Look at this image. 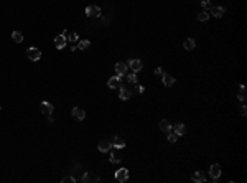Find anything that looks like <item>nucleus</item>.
I'll list each match as a JSON object with an SVG mask.
<instances>
[{
  "mask_svg": "<svg viewBox=\"0 0 247 183\" xmlns=\"http://www.w3.org/2000/svg\"><path fill=\"white\" fill-rule=\"evenodd\" d=\"M132 88H129V86H120L119 88V97L122 101H127V99H130L132 97Z\"/></svg>",
  "mask_w": 247,
  "mask_h": 183,
  "instance_id": "1",
  "label": "nucleus"
},
{
  "mask_svg": "<svg viewBox=\"0 0 247 183\" xmlns=\"http://www.w3.org/2000/svg\"><path fill=\"white\" fill-rule=\"evenodd\" d=\"M107 86L110 88V89H119L120 86H122V76H112L110 79L107 81Z\"/></svg>",
  "mask_w": 247,
  "mask_h": 183,
  "instance_id": "2",
  "label": "nucleus"
},
{
  "mask_svg": "<svg viewBox=\"0 0 247 183\" xmlns=\"http://www.w3.org/2000/svg\"><path fill=\"white\" fill-rule=\"evenodd\" d=\"M27 56H28V60H31V61H40L41 51L38 48H28L27 50Z\"/></svg>",
  "mask_w": 247,
  "mask_h": 183,
  "instance_id": "3",
  "label": "nucleus"
},
{
  "mask_svg": "<svg viewBox=\"0 0 247 183\" xmlns=\"http://www.w3.org/2000/svg\"><path fill=\"white\" fill-rule=\"evenodd\" d=\"M86 15L91 17V18H99L101 17V8L97 5H89L86 8Z\"/></svg>",
  "mask_w": 247,
  "mask_h": 183,
  "instance_id": "4",
  "label": "nucleus"
},
{
  "mask_svg": "<svg viewBox=\"0 0 247 183\" xmlns=\"http://www.w3.org/2000/svg\"><path fill=\"white\" fill-rule=\"evenodd\" d=\"M209 173H211L213 181H218L219 180V176H221V165H219V163H213L211 168H209Z\"/></svg>",
  "mask_w": 247,
  "mask_h": 183,
  "instance_id": "5",
  "label": "nucleus"
},
{
  "mask_svg": "<svg viewBox=\"0 0 247 183\" xmlns=\"http://www.w3.org/2000/svg\"><path fill=\"white\" fill-rule=\"evenodd\" d=\"M115 180L120 181V183L127 181V180H129V170H127V168H119V170L115 172Z\"/></svg>",
  "mask_w": 247,
  "mask_h": 183,
  "instance_id": "6",
  "label": "nucleus"
},
{
  "mask_svg": "<svg viewBox=\"0 0 247 183\" xmlns=\"http://www.w3.org/2000/svg\"><path fill=\"white\" fill-rule=\"evenodd\" d=\"M127 66L130 68L134 73H139V71L144 68V63H142L140 60H129V61H127Z\"/></svg>",
  "mask_w": 247,
  "mask_h": 183,
  "instance_id": "7",
  "label": "nucleus"
},
{
  "mask_svg": "<svg viewBox=\"0 0 247 183\" xmlns=\"http://www.w3.org/2000/svg\"><path fill=\"white\" fill-rule=\"evenodd\" d=\"M97 148H99L102 153H107V152H110V148H112V143H110V140H107V139H102V140H99Z\"/></svg>",
  "mask_w": 247,
  "mask_h": 183,
  "instance_id": "8",
  "label": "nucleus"
},
{
  "mask_svg": "<svg viewBox=\"0 0 247 183\" xmlns=\"http://www.w3.org/2000/svg\"><path fill=\"white\" fill-rule=\"evenodd\" d=\"M79 181H82V183H91V181H101V178L97 175H94V173H91V172H86L82 176H81V180Z\"/></svg>",
  "mask_w": 247,
  "mask_h": 183,
  "instance_id": "9",
  "label": "nucleus"
},
{
  "mask_svg": "<svg viewBox=\"0 0 247 183\" xmlns=\"http://www.w3.org/2000/svg\"><path fill=\"white\" fill-rule=\"evenodd\" d=\"M53 104H50V102H46V101H43L41 104H40V110L45 114V116H51L53 114Z\"/></svg>",
  "mask_w": 247,
  "mask_h": 183,
  "instance_id": "10",
  "label": "nucleus"
},
{
  "mask_svg": "<svg viewBox=\"0 0 247 183\" xmlns=\"http://www.w3.org/2000/svg\"><path fill=\"white\" fill-rule=\"evenodd\" d=\"M127 71H129V66H127V63H124V61H119L115 64V73L119 74V76H124V74H127Z\"/></svg>",
  "mask_w": 247,
  "mask_h": 183,
  "instance_id": "11",
  "label": "nucleus"
},
{
  "mask_svg": "<svg viewBox=\"0 0 247 183\" xmlns=\"http://www.w3.org/2000/svg\"><path fill=\"white\" fill-rule=\"evenodd\" d=\"M110 143H112V147L119 148V150L125 147V140H124L122 137H119V135H114V137H112V140H110Z\"/></svg>",
  "mask_w": 247,
  "mask_h": 183,
  "instance_id": "12",
  "label": "nucleus"
},
{
  "mask_svg": "<svg viewBox=\"0 0 247 183\" xmlns=\"http://www.w3.org/2000/svg\"><path fill=\"white\" fill-rule=\"evenodd\" d=\"M71 114H73V117H74V119H77V121H84V119H86V112H84V109H81V107H74L73 110H71Z\"/></svg>",
  "mask_w": 247,
  "mask_h": 183,
  "instance_id": "13",
  "label": "nucleus"
},
{
  "mask_svg": "<svg viewBox=\"0 0 247 183\" xmlns=\"http://www.w3.org/2000/svg\"><path fill=\"white\" fill-rule=\"evenodd\" d=\"M66 43H68V40H66V36H63V35H58L55 38V46L58 50H63L64 46H66Z\"/></svg>",
  "mask_w": 247,
  "mask_h": 183,
  "instance_id": "14",
  "label": "nucleus"
},
{
  "mask_svg": "<svg viewBox=\"0 0 247 183\" xmlns=\"http://www.w3.org/2000/svg\"><path fill=\"white\" fill-rule=\"evenodd\" d=\"M84 173H86V172H84V167L82 165H77V163H76V165L73 167V176H74L76 180H81V176Z\"/></svg>",
  "mask_w": 247,
  "mask_h": 183,
  "instance_id": "15",
  "label": "nucleus"
},
{
  "mask_svg": "<svg viewBox=\"0 0 247 183\" xmlns=\"http://www.w3.org/2000/svg\"><path fill=\"white\" fill-rule=\"evenodd\" d=\"M173 132L176 134L178 137H180V135H185V134H186V126H185V124H181V122L175 124V126H173Z\"/></svg>",
  "mask_w": 247,
  "mask_h": 183,
  "instance_id": "16",
  "label": "nucleus"
},
{
  "mask_svg": "<svg viewBox=\"0 0 247 183\" xmlns=\"http://www.w3.org/2000/svg\"><path fill=\"white\" fill-rule=\"evenodd\" d=\"M110 162H112V163L122 162V155H120V152H119V148H115V150H112V152H110Z\"/></svg>",
  "mask_w": 247,
  "mask_h": 183,
  "instance_id": "17",
  "label": "nucleus"
},
{
  "mask_svg": "<svg viewBox=\"0 0 247 183\" xmlns=\"http://www.w3.org/2000/svg\"><path fill=\"white\" fill-rule=\"evenodd\" d=\"M211 13H213V17L221 18V17L226 13V8H224V7H211Z\"/></svg>",
  "mask_w": 247,
  "mask_h": 183,
  "instance_id": "18",
  "label": "nucleus"
},
{
  "mask_svg": "<svg viewBox=\"0 0 247 183\" xmlns=\"http://www.w3.org/2000/svg\"><path fill=\"white\" fill-rule=\"evenodd\" d=\"M161 76H163V84H165V86L171 88L173 84H175V78H173L171 74H168V73H163Z\"/></svg>",
  "mask_w": 247,
  "mask_h": 183,
  "instance_id": "19",
  "label": "nucleus"
},
{
  "mask_svg": "<svg viewBox=\"0 0 247 183\" xmlns=\"http://www.w3.org/2000/svg\"><path fill=\"white\" fill-rule=\"evenodd\" d=\"M193 180H194V181H198V183H203V181H206V175H204V172H203V170H198V172H194V175H193Z\"/></svg>",
  "mask_w": 247,
  "mask_h": 183,
  "instance_id": "20",
  "label": "nucleus"
},
{
  "mask_svg": "<svg viewBox=\"0 0 247 183\" xmlns=\"http://www.w3.org/2000/svg\"><path fill=\"white\" fill-rule=\"evenodd\" d=\"M183 46H185V50L191 51V50H194V46H196V41H194L193 38H186L185 43H183Z\"/></svg>",
  "mask_w": 247,
  "mask_h": 183,
  "instance_id": "21",
  "label": "nucleus"
},
{
  "mask_svg": "<svg viewBox=\"0 0 247 183\" xmlns=\"http://www.w3.org/2000/svg\"><path fill=\"white\" fill-rule=\"evenodd\" d=\"M160 129L163 130V132H166V134H168V132H170V130H171V124L168 122L166 119H163V121L160 122Z\"/></svg>",
  "mask_w": 247,
  "mask_h": 183,
  "instance_id": "22",
  "label": "nucleus"
},
{
  "mask_svg": "<svg viewBox=\"0 0 247 183\" xmlns=\"http://www.w3.org/2000/svg\"><path fill=\"white\" fill-rule=\"evenodd\" d=\"M237 97H239V101H245V86L242 84V86H239V91H237Z\"/></svg>",
  "mask_w": 247,
  "mask_h": 183,
  "instance_id": "23",
  "label": "nucleus"
},
{
  "mask_svg": "<svg viewBox=\"0 0 247 183\" xmlns=\"http://www.w3.org/2000/svg\"><path fill=\"white\" fill-rule=\"evenodd\" d=\"M208 20H209V13H208L206 10L199 12L198 13V22H208Z\"/></svg>",
  "mask_w": 247,
  "mask_h": 183,
  "instance_id": "24",
  "label": "nucleus"
},
{
  "mask_svg": "<svg viewBox=\"0 0 247 183\" xmlns=\"http://www.w3.org/2000/svg\"><path fill=\"white\" fill-rule=\"evenodd\" d=\"M12 38H13L15 43H22L23 41V35L20 33V31H13V33H12Z\"/></svg>",
  "mask_w": 247,
  "mask_h": 183,
  "instance_id": "25",
  "label": "nucleus"
},
{
  "mask_svg": "<svg viewBox=\"0 0 247 183\" xmlns=\"http://www.w3.org/2000/svg\"><path fill=\"white\" fill-rule=\"evenodd\" d=\"M127 81L130 84H137V73H134V71L132 73H129L127 74Z\"/></svg>",
  "mask_w": 247,
  "mask_h": 183,
  "instance_id": "26",
  "label": "nucleus"
},
{
  "mask_svg": "<svg viewBox=\"0 0 247 183\" xmlns=\"http://www.w3.org/2000/svg\"><path fill=\"white\" fill-rule=\"evenodd\" d=\"M89 45H91V43H89V40H81V41H79V45H76V46L79 48V50H87V48H89Z\"/></svg>",
  "mask_w": 247,
  "mask_h": 183,
  "instance_id": "27",
  "label": "nucleus"
},
{
  "mask_svg": "<svg viewBox=\"0 0 247 183\" xmlns=\"http://www.w3.org/2000/svg\"><path fill=\"white\" fill-rule=\"evenodd\" d=\"M166 139H168V142H170V143H175V142L178 140V135L170 130V132H168V137H166Z\"/></svg>",
  "mask_w": 247,
  "mask_h": 183,
  "instance_id": "28",
  "label": "nucleus"
},
{
  "mask_svg": "<svg viewBox=\"0 0 247 183\" xmlns=\"http://www.w3.org/2000/svg\"><path fill=\"white\" fill-rule=\"evenodd\" d=\"M66 40L68 41H77V40H79V35H77V33H68L66 35Z\"/></svg>",
  "mask_w": 247,
  "mask_h": 183,
  "instance_id": "29",
  "label": "nucleus"
},
{
  "mask_svg": "<svg viewBox=\"0 0 247 183\" xmlns=\"http://www.w3.org/2000/svg\"><path fill=\"white\" fill-rule=\"evenodd\" d=\"M76 181H77V180L74 178L73 175H69V176H64V178H63V183H76Z\"/></svg>",
  "mask_w": 247,
  "mask_h": 183,
  "instance_id": "30",
  "label": "nucleus"
},
{
  "mask_svg": "<svg viewBox=\"0 0 247 183\" xmlns=\"http://www.w3.org/2000/svg\"><path fill=\"white\" fill-rule=\"evenodd\" d=\"M201 5H203V8H204V10L211 8V2H209V0H203V2H201Z\"/></svg>",
  "mask_w": 247,
  "mask_h": 183,
  "instance_id": "31",
  "label": "nucleus"
},
{
  "mask_svg": "<svg viewBox=\"0 0 247 183\" xmlns=\"http://www.w3.org/2000/svg\"><path fill=\"white\" fill-rule=\"evenodd\" d=\"M245 114H247V107H245V104H242V106H240V116L245 117Z\"/></svg>",
  "mask_w": 247,
  "mask_h": 183,
  "instance_id": "32",
  "label": "nucleus"
},
{
  "mask_svg": "<svg viewBox=\"0 0 247 183\" xmlns=\"http://www.w3.org/2000/svg\"><path fill=\"white\" fill-rule=\"evenodd\" d=\"M155 74H157V76H161V74H163V69H161V68L158 66L157 69H155Z\"/></svg>",
  "mask_w": 247,
  "mask_h": 183,
  "instance_id": "33",
  "label": "nucleus"
},
{
  "mask_svg": "<svg viewBox=\"0 0 247 183\" xmlns=\"http://www.w3.org/2000/svg\"><path fill=\"white\" fill-rule=\"evenodd\" d=\"M48 122H50V124H55V119H53L51 116H48Z\"/></svg>",
  "mask_w": 247,
  "mask_h": 183,
  "instance_id": "34",
  "label": "nucleus"
},
{
  "mask_svg": "<svg viewBox=\"0 0 247 183\" xmlns=\"http://www.w3.org/2000/svg\"><path fill=\"white\" fill-rule=\"evenodd\" d=\"M0 109H2V107H0Z\"/></svg>",
  "mask_w": 247,
  "mask_h": 183,
  "instance_id": "35",
  "label": "nucleus"
}]
</instances>
